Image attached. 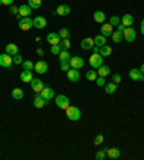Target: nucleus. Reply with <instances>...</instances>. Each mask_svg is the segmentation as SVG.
Returning a JSON list of instances; mask_svg holds the SVG:
<instances>
[{
  "label": "nucleus",
  "instance_id": "obj_27",
  "mask_svg": "<svg viewBox=\"0 0 144 160\" xmlns=\"http://www.w3.org/2000/svg\"><path fill=\"white\" fill-rule=\"evenodd\" d=\"M104 88H105V92L107 94H114L117 91V84L115 82H108V84L104 85Z\"/></svg>",
  "mask_w": 144,
  "mask_h": 160
},
{
  "label": "nucleus",
  "instance_id": "obj_7",
  "mask_svg": "<svg viewBox=\"0 0 144 160\" xmlns=\"http://www.w3.org/2000/svg\"><path fill=\"white\" fill-rule=\"evenodd\" d=\"M48 68H49V65H48L46 61H37V62L35 63V67H33V71L36 72L37 75H43V74H46Z\"/></svg>",
  "mask_w": 144,
  "mask_h": 160
},
{
  "label": "nucleus",
  "instance_id": "obj_5",
  "mask_svg": "<svg viewBox=\"0 0 144 160\" xmlns=\"http://www.w3.org/2000/svg\"><path fill=\"white\" fill-rule=\"evenodd\" d=\"M102 61H104V58L100 53H92V55L89 56V65H91L92 69H98L102 65Z\"/></svg>",
  "mask_w": 144,
  "mask_h": 160
},
{
  "label": "nucleus",
  "instance_id": "obj_24",
  "mask_svg": "<svg viewBox=\"0 0 144 160\" xmlns=\"http://www.w3.org/2000/svg\"><path fill=\"white\" fill-rule=\"evenodd\" d=\"M111 53H112V48H111V46H108L107 43L100 48V55L102 56V58H107V56H110Z\"/></svg>",
  "mask_w": 144,
  "mask_h": 160
},
{
  "label": "nucleus",
  "instance_id": "obj_29",
  "mask_svg": "<svg viewBox=\"0 0 144 160\" xmlns=\"http://www.w3.org/2000/svg\"><path fill=\"white\" fill-rule=\"evenodd\" d=\"M94 42H95V45L97 46H104V45L107 43V38L104 36V35H97L95 36V39H94Z\"/></svg>",
  "mask_w": 144,
  "mask_h": 160
},
{
  "label": "nucleus",
  "instance_id": "obj_52",
  "mask_svg": "<svg viewBox=\"0 0 144 160\" xmlns=\"http://www.w3.org/2000/svg\"><path fill=\"white\" fill-rule=\"evenodd\" d=\"M141 26H144V19H143V20H141Z\"/></svg>",
  "mask_w": 144,
  "mask_h": 160
},
{
  "label": "nucleus",
  "instance_id": "obj_20",
  "mask_svg": "<svg viewBox=\"0 0 144 160\" xmlns=\"http://www.w3.org/2000/svg\"><path fill=\"white\" fill-rule=\"evenodd\" d=\"M69 13H71V8L68 4H61L56 9V15H59V16H68Z\"/></svg>",
  "mask_w": 144,
  "mask_h": 160
},
{
  "label": "nucleus",
  "instance_id": "obj_22",
  "mask_svg": "<svg viewBox=\"0 0 144 160\" xmlns=\"http://www.w3.org/2000/svg\"><path fill=\"white\" fill-rule=\"evenodd\" d=\"M121 23L124 25L126 28H128V26H133V23H134V18L130 13H127V15H124L121 18Z\"/></svg>",
  "mask_w": 144,
  "mask_h": 160
},
{
  "label": "nucleus",
  "instance_id": "obj_14",
  "mask_svg": "<svg viewBox=\"0 0 144 160\" xmlns=\"http://www.w3.org/2000/svg\"><path fill=\"white\" fill-rule=\"evenodd\" d=\"M95 46V42H94L92 38H84L81 42V48L84 51H89V49H92Z\"/></svg>",
  "mask_w": 144,
  "mask_h": 160
},
{
  "label": "nucleus",
  "instance_id": "obj_44",
  "mask_svg": "<svg viewBox=\"0 0 144 160\" xmlns=\"http://www.w3.org/2000/svg\"><path fill=\"white\" fill-rule=\"evenodd\" d=\"M9 12H10V15H17V13H19V8H17V6H13V4H12V6H10V9H9Z\"/></svg>",
  "mask_w": 144,
  "mask_h": 160
},
{
  "label": "nucleus",
  "instance_id": "obj_17",
  "mask_svg": "<svg viewBox=\"0 0 144 160\" xmlns=\"http://www.w3.org/2000/svg\"><path fill=\"white\" fill-rule=\"evenodd\" d=\"M32 10H33V9L30 8L29 4H22V6H19V15L22 16V18L30 16L32 15Z\"/></svg>",
  "mask_w": 144,
  "mask_h": 160
},
{
  "label": "nucleus",
  "instance_id": "obj_6",
  "mask_svg": "<svg viewBox=\"0 0 144 160\" xmlns=\"http://www.w3.org/2000/svg\"><path fill=\"white\" fill-rule=\"evenodd\" d=\"M136 36H137V33H136V29H134L133 26L126 28V29H124V32H122V39H126L128 43H130V42L136 41Z\"/></svg>",
  "mask_w": 144,
  "mask_h": 160
},
{
  "label": "nucleus",
  "instance_id": "obj_2",
  "mask_svg": "<svg viewBox=\"0 0 144 160\" xmlns=\"http://www.w3.org/2000/svg\"><path fill=\"white\" fill-rule=\"evenodd\" d=\"M55 104L56 107L59 108V110H67L68 107L71 105V101L67 95H63V94H59V95H55Z\"/></svg>",
  "mask_w": 144,
  "mask_h": 160
},
{
  "label": "nucleus",
  "instance_id": "obj_15",
  "mask_svg": "<svg viewBox=\"0 0 144 160\" xmlns=\"http://www.w3.org/2000/svg\"><path fill=\"white\" fill-rule=\"evenodd\" d=\"M33 28H36V29H45L46 28V19L43 16H36L33 19Z\"/></svg>",
  "mask_w": 144,
  "mask_h": 160
},
{
  "label": "nucleus",
  "instance_id": "obj_23",
  "mask_svg": "<svg viewBox=\"0 0 144 160\" xmlns=\"http://www.w3.org/2000/svg\"><path fill=\"white\" fill-rule=\"evenodd\" d=\"M6 53H9V55L15 56L16 53H19V48L16 43H7L6 45Z\"/></svg>",
  "mask_w": 144,
  "mask_h": 160
},
{
  "label": "nucleus",
  "instance_id": "obj_49",
  "mask_svg": "<svg viewBox=\"0 0 144 160\" xmlns=\"http://www.w3.org/2000/svg\"><path fill=\"white\" fill-rule=\"evenodd\" d=\"M36 52H37V55H39V56H42V55H43V49H42V48H37Z\"/></svg>",
  "mask_w": 144,
  "mask_h": 160
},
{
  "label": "nucleus",
  "instance_id": "obj_12",
  "mask_svg": "<svg viewBox=\"0 0 144 160\" xmlns=\"http://www.w3.org/2000/svg\"><path fill=\"white\" fill-rule=\"evenodd\" d=\"M41 95L45 98V100L51 101L52 98H55V91H53L51 87H43V89L41 91Z\"/></svg>",
  "mask_w": 144,
  "mask_h": 160
},
{
  "label": "nucleus",
  "instance_id": "obj_33",
  "mask_svg": "<svg viewBox=\"0 0 144 160\" xmlns=\"http://www.w3.org/2000/svg\"><path fill=\"white\" fill-rule=\"evenodd\" d=\"M27 4H29L33 10H36V9H39L42 6V0H27Z\"/></svg>",
  "mask_w": 144,
  "mask_h": 160
},
{
  "label": "nucleus",
  "instance_id": "obj_25",
  "mask_svg": "<svg viewBox=\"0 0 144 160\" xmlns=\"http://www.w3.org/2000/svg\"><path fill=\"white\" fill-rule=\"evenodd\" d=\"M105 13L104 12H101V10H97V12H94V20H95L97 23H104L105 22Z\"/></svg>",
  "mask_w": 144,
  "mask_h": 160
},
{
  "label": "nucleus",
  "instance_id": "obj_1",
  "mask_svg": "<svg viewBox=\"0 0 144 160\" xmlns=\"http://www.w3.org/2000/svg\"><path fill=\"white\" fill-rule=\"evenodd\" d=\"M65 112H67V117L69 121H78V120L81 118V110L78 107H75V105H69L65 110Z\"/></svg>",
  "mask_w": 144,
  "mask_h": 160
},
{
  "label": "nucleus",
  "instance_id": "obj_39",
  "mask_svg": "<svg viewBox=\"0 0 144 160\" xmlns=\"http://www.w3.org/2000/svg\"><path fill=\"white\" fill-rule=\"evenodd\" d=\"M13 62H15V65H20V63H23V58L20 53H16L15 56H13Z\"/></svg>",
  "mask_w": 144,
  "mask_h": 160
},
{
  "label": "nucleus",
  "instance_id": "obj_40",
  "mask_svg": "<svg viewBox=\"0 0 144 160\" xmlns=\"http://www.w3.org/2000/svg\"><path fill=\"white\" fill-rule=\"evenodd\" d=\"M59 52H61V46L59 45H53L51 48V53L52 55H59Z\"/></svg>",
  "mask_w": 144,
  "mask_h": 160
},
{
  "label": "nucleus",
  "instance_id": "obj_9",
  "mask_svg": "<svg viewBox=\"0 0 144 160\" xmlns=\"http://www.w3.org/2000/svg\"><path fill=\"white\" fill-rule=\"evenodd\" d=\"M30 87H32V89H33L36 94H39L43 89V81L42 79H39V78H33L32 81H30Z\"/></svg>",
  "mask_w": 144,
  "mask_h": 160
},
{
  "label": "nucleus",
  "instance_id": "obj_47",
  "mask_svg": "<svg viewBox=\"0 0 144 160\" xmlns=\"http://www.w3.org/2000/svg\"><path fill=\"white\" fill-rule=\"evenodd\" d=\"M124 29H126V26H124L122 23H120L118 26H117V30H118V32H121V33H122V32H124Z\"/></svg>",
  "mask_w": 144,
  "mask_h": 160
},
{
  "label": "nucleus",
  "instance_id": "obj_35",
  "mask_svg": "<svg viewBox=\"0 0 144 160\" xmlns=\"http://www.w3.org/2000/svg\"><path fill=\"white\" fill-rule=\"evenodd\" d=\"M120 23H121V18H120V16H117V15L111 16V19H110V25H111V26H112V28L118 26Z\"/></svg>",
  "mask_w": 144,
  "mask_h": 160
},
{
  "label": "nucleus",
  "instance_id": "obj_43",
  "mask_svg": "<svg viewBox=\"0 0 144 160\" xmlns=\"http://www.w3.org/2000/svg\"><path fill=\"white\" fill-rule=\"evenodd\" d=\"M61 69H62V71H69L71 69V65H69V62H61Z\"/></svg>",
  "mask_w": 144,
  "mask_h": 160
},
{
  "label": "nucleus",
  "instance_id": "obj_8",
  "mask_svg": "<svg viewBox=\"0 0 144 160\" xmlns=\"http://www.w3.org/2000/svg\"><path fill=\"white\" fill-rule=\"evenodd\" d=\"M69 65H71V68H74V69H81V68H84L85 63L81 56H72L69 59Z\"/></svg>",
  "mask_w": 144,
  "mask_h": 160
},
{
  "label": "nucleus",
  "instance_id": "obj_19",
  "mask_svg": "<svg viewBox=\"0 0 144 160\" xmlns=\"http://www.w3.org/2000/svg\"><path fill=\"white\" fill-rule=\"evenodd\" d=\"M105 152H107V157H110V159H118L120 156H121V152H120L117 147H111V149H105Z\"/></svg>",
  "mask_w": 144,
  "mask_h": 160
},
{
  "label": "nucleus",
  "instance_id": "obj_3",
  "mask_svg": "<svg viewBox=\"0 0 144 160\" xmlns=\"http://www.w3.org/2000/svg\"><path fill=\"white\" fill-rule=\"evenodd\" d=\"M0 67L10 69V68L13 67V56L9 55V53H6V52L0 53Z\"/></svg>",
  "mask_w": 144,
  "mask_h": 160
},
{
  "label": "nucleus",
  "instance_id": "obj_34",
  "mask_svg": "<svg viewBox=\"0 0 144 160\" xmlns=\"http://www.w3.org/2000/svg\"><path fill=\"white\" fill-rule=\"evenodd\" d=\"M111 38H112V42H114V43H120V42L122 41V33L117 30V32H112Z\"/></svg>",
  "mask_w": 144,
  "mask_h": 160
},
{
  "label": "nucleus",
  "instance_id": "obj_50",
  "mask_svg": "<svg viewBox=\"0 0 144 160\" xmlns=\"http://www.w3.org/2000/svg\"><path fill=\"white\" fill-rule=\"evenodd\" d=\"M140 71H141V74H144V63L141 65V68H140Z\"/></svg>",
  "mask_w": 144,
  "mask_h": 160
},
{
  "label": "nucleus",
  "instance_id": "obj_30",
  "mask_svg": "<svg viewBox=\"0 0 144 160\" xmlns=\"http://www.w3.org/2000/svg\"><path fill=\"white\" fill-rule=\"evenodd\" d=\"M58 56H59V62H69V59L72 58L68 51H61Z\"/></svg>",
  "mask_w": 144,
  "mask_h": 160
},
{
  "label": "nucleus",
  "instance_id": "obj_51",
  "mask_svg": "<svg viewBox=\"0 0 144 160\" xmlns=\"http://www.w3.org/2000/svg\"><path fill=\"white\" fill-rule=\"evenodd\" d=\"M141 35H144V26H141Z\"/></svg>",
  "mask_w": 144,
  "mask_h": 160
},
{
  "label": "nucleus",
  "instance_id": "obj_16",
  "mask_svg": "<svg viewBox=\"0 0 144 160\" xmlns=\"http://www.w3.org/2000/svg\"><path fill=\"white\" fill-rule=\"evenodd\" d=\"M46 41H48L52 46H53V45H59L61 36L58 33H55V32H51V33H48V36H46Z\"/></svg>",
  "mask_w": 144,
  "mask_h": 160
},
{
  "label": "nucleus",
  "instance_id": "obj_10",
  "mask_svg": "<svg viewBox=\"0 0 144 160\" xmlns=\"http://www.w3.org/2000/svg\"><path fill=\"white\" fill-rule=\"evenodd\" d=\"M130 78L133 79V81H144V74H141V71L138 68H133V69H130Z\"/></svg>",
  "mask_w": 144,
  "mask_h": 160
},
{
  "label": "nucleus",
  "instance_id": "obj_42",
  "mask_svg": "<svg viewBox=\"0 0 144 160\" xmlns=\"http://www.w3.org/2000/svg\"><path fill=\"white\" fill-rule=\"evenodd\" d=\"M102 142H104V136H102V134H98V136L95 137V140H94V144H95V146H100Z\"/></svg>",
  "mask_w": 144,
  "mask_h": 160
},
{
  "label": "nucleus",
  "instance_id": "obj_31",
  "mask_svg": "<svg viewBox=\"0 0 144 160\" xmlns=\"http://www.w3.org/2000/svg\"><path fill=\"white\" fill-rule=\"evenodd\" d=\"M85 77H87L88 81H95V79L98 78V72H97V69H89V71L85 74Z\"/></svg>",
  "mask_w": 144,
  "mask_h": 160
},
{
  "label": "nucleus",
  "instance_id": "obj_41",
  "mask_svg": "<svg viewBox=\"0 0 144 160\" xmlns=\"http://www.w3.org/2000/svg\"><path fill=\"white\" fill-rule=\"evenodd\" d=\"M95 84L98 87H104L105 85V77H100V75H98V78L95 79Z\"/></svg>",
  "mask_w": 144,
  "mask_h": 160
},
{
  "label": "nucleus",
  "instance_id": "obj_53",
  "mask_svg": "<svg viewBox=\"0 0 144 160\" xmlns=\"http://www.w3.org/2000/svg\"><path fill=\"white\" fill-rule=\"evenodd\" d=\"M0 8H2V2H0Z\"/></svg>",
  "mask_w": 144,
  "mask_h": 160
},
{
  "label": "nucleus",
  "instance_id": "obj_46",
  "mask_svg": "<svg viewBox=\"0 0 144 160\" xmlns=\"http://www.w3.org/2000/svg\"><path fill=\"white\" fill-rule=\"evenodd\" d=\"M2 2V6H12L15 3V0H0Z\"/></svg>",
  "mask_w": 144,
  "mask_h": 160
},
{
  "label": "nucleus",
  "instance_id": "obj_48",
  "mask_svg": "<svg viewBox=\"0 0 144 160\" xmlns=\"http://www.w3.org/2000/svg\"><path fill=\"white\" fill-rule=\"evenodd\" d=\"M91 51H92L94 53H100V46H97V45H95V46H94V48L91 49Z\"/></svg>",
  "mask_w": 144,
  "mask_h": 160
},
{
  "label": "nucleus",
  "instance_id": "obj_13",
  "mask_svg": "<svg viewBox=\"0 0 144 160\" xmlns=\"http://www.w3.org/2000/svg\"><path fill=\"white\" fill-rule=\"evenodd\" d=\"M48 102H49V101H48V100H45V98L41 95V92H39V94H36V95H35L33 105H35V107H36V108H43L45 105L48 104Z\"/></svg>",
  "mask_w": 144,
  "mask_h": 160
},
{
  "label": "nucleus",
  "instance_id": "obj_18",
  "mask_svg": "<svg viewBox=\"0 0 144 160\" xmlns=\"http://www.w3.org/2000/svg\"><path fill=\"white\" fill-rule=\"evenodd\" d=\"M32 79H33V72L30 69H23L20 72V81L22 82H30Z\"/></svg>",
  "mask_w": 144,
  "mask_h": 160
},
{
  "label": "nucleus",
  "instance_id": "obj_21",
  "mask_svg": "<svg viewBox=\"0 0 144 160\" xmlns=\"http://www.w3.org/2000/svg\"><path fill=\"white\" fill-rule=\"evenodd\" d=\"M101 35H104L105 38L112 35V26H111L110 23H102V26H101Z\"/></svg>",
  "mask_w": 144,
  "mask_h": 160
},
{
  "label": "nucleus",
  "instance_id": "obj_38",
  "mask_svg": "<svg viewBox=\"0 0 144 160\" xmlns=\"http://www.w3.org/2000/svg\"><path fill=\"white\" fill-rule=\"evenodd\" d=\"M95 157L98 160H104L105 157H107V152H105V150H98V152H97V154H95Z\"/></svg>",
  "mask_w": 144,
  "mask_h": 160
},
{
  "label": "nucleus",
  "instance_id": "obj_28",
  "mask_svg": "<svg viewBox=\"0 0 144 160\" xmlns=\"http://www.w3.org/2000/svg\"><path fill=\"white\" fill-rule=\"evenodd\" d=\"M23 95H25V92L22 88H13V91H12V97L15 100H22Z\"/></svg>",
  "mask_w": 144,
  "mask_h": 160
},
{
  "label": "nucleus",
  "instance_id": "obj_32",
  "mask_svg": "<svg viewBox=\"0 0 144 160\" xmlns=\"http://www.w3.org/2000/svg\"><path fill=\"white\" fill-rule=\"evenodd\" d=\"M59 46H61V51H69V48H71L69 38H68V39H61Z\"/></svg>",
  "mask_w": 144,
  "mask_h": 160
},
{
  "label": "nucleus",
  "instance_id": "obj_4",
  "mask_svg": "<svg viewBox=\"0 0 144 160\" xmlns=\"http://www.w3.org/2000/svg\"><path fill=\"white\" fill-rule=\"evenodd\" d=\"M19 28H20V30H25V32H27V30H30L32 28H33V19H30V16H27V18H22L20 20H19Z\"/></svg>",
  "mask_w": 144,
  "mask_h": 160
},
{
  "label": "nucleus",
  "instance_id": "obj_11",
  "mask_svg": "<svg viewBox=\"0 0 144 160\" xmlns=\"http://www.w3.org/2000/svg\"><path fill=\"white\" fill-rule=\"evenodd\" d=\"M67 78L69 79L71 82H78L79 78H81V75H79V71H78V69L71 68L69 71H67Z\"/></svg>",
  "mask_w": 144,
  "mask_h": 160
},
{
  "label": "nucleus",
  "instance_id": "obj_37",
  "mask_svg": "<svg viewBox=\"0 0 144 160\" xmlns=\"http://www.w3.org/2000/svg\"><path fill=\"white\" fill-rule=\"evenodd\" d=\"M22 67H23V69H33V67H35V63L32 62V61H23V63H22Z\"/></svg>",
  "mask_w": 144,
  "mask_h": 160
},
{
  "label": "nucleus",
  "instance_id": "obj_36",
  "mask_svg": "<svg viewBox=\"0 0 144 160\" xmlns=\"http://www.w3.org/2000/svg\"><path fill=\"white\" fill-rule=\"evenodd\" d=\"M58 35L61 36V39H68V38H69V30H68L67 28H62V29L58 32Z\"/></svg>",
  "mask_w": 144,
  "mask_h": 160
},
{
  "label": "nucleus",
  "instance_id": "obj_26",
  "mask_svg": "<svg viewBox=\"0 0 144 160\" xmlns=\"http://www.w3.org/2000/svg\"><path fill=\"white\" fill-rule=\"evenodd\" d=\"M97 72H98L100 77H107V75L111 74V68L107 67V65H101V67L97 69Z\"/></svg>",
  "mask_w": 144,
  "mask_h": 160
},
{
  "label": "nucleus",
  "instance_id": "obj_45",
  "mask_svg": "<svg viewBox=\"0 0 144 160\" xmlns=\"http://www.w3.org/2000/svg\"><path fill=\"white\" fill-rule=\"evenodd\" d=\"M112 82L120 84V82H121V75H120V74H114V75H112Z\"/></svg>",
  "mask_w": 144,
  "mask_h": 160
}]
</instances>
